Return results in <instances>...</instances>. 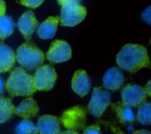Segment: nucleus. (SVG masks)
<instances>
[{
	"label": "nucleus",
	"instance_id": "c756f323",
	"mask_svg": "<svg viewBox=\"0 0 151 134\" xmlns=\"http://www.w3.org/2000/svg\"><path fill=\"white\" fill-rule=\"evenodd\" d=\"M58 3L61 6L63 4H64L67 0H57Z\"/></svg>",
	"mask_w": 151,
	"mask_h": 134
},
{
	"label": "nucleus",
	"instance_id": "c85d7f7f",
	"mask_svg": "<svg viewBox=\"0 0 151 134\" xmlns=\"http://www.w3.org/2000/svg\"><path fill=\"white\" fill-rule=\"evenodd\" d=\"M5 87V83L3 79L0 77V96L2 93Z\"/></svg>",
	"mask_w": 151,
	"mask_h": 134
},
{
	"label": "nucleus",
	"instance_id": "9b49d317",
	"mask_svg": "<svg viewBox=\"0 0 151 134\" xmlns=\"http://www.w3.org/2000/svg\"><path fill=\"white\" fill-rule=\"evenodd\" d=\"M71 87L73 91L81 97L88 93L91 83L85 70H78L74 73L71 80Z\"/></svg>",
	"mask_w": 151,
	"mask_h": 134
},
{
	"label": "nucleus",
	"instance_id": "aec40b11",
	"mask_svg": "<svg viewBox=\"0 0 151 134\" xmlns=\"http://www.w3.org/2000/svg\"><path fill=\"white\" fill-rule=\"evenodd\" d=\"M151 104L150 102H145L139 106L137 119L142 125L150 124Z\"/></svg>",
	"mask_w": 151,
	"mask_h": 134
},
{
	"label": "nucleus",
	"instance_id": "f3484780",
	"mask_svg": "<svg viewBox=\"0 0 151 134\" xmlns=\"http://www.w3.org/2000/svg\"><path fill=\"white\" fill-rule=\"evenodd\" d=\"M13 50L4 44H0V73L10 71L15 63Z\"/></svg>",
	"mask_w": 151,
	"mask_h": 134
},
{
	"label": "nucleus",
	"instance_id": "dca6fc26",
	"mask_svg": "<svg viewBox=\"0 0 151 134\" xmlns=\"http://www.w3.org/2000/svg\"><path fill=\"white\" fill-rule=\"evenodd\" d=\"M112 109L115 112L119 122L123 125L132 123L135 120V116L131 107L122 102H118L111 104Z\"/></svg>",
	"mask_w": 151,
	"mask_h": 134
},
{
	"label": "nucleus",
	"instance_id": "393cba45",
	"mask_svg": "<svg viewBox=\"0 0 151 134\" xmlns=\"http://www.w3.org/2000/svg\"><path fill=\"white\" fill-rule=\"evenodd\" d=\"M6 10L5 2L4 0H0V17L5 15Z\"/></svg>",
	"mask_w": 151,
	"mask_h": 134
},
{
	"label": "nucleus",
	"instance_id": "412c9836",
	"mask_svg": "<svg viewBox=\"0 0 151 134\" xmlns=\"http://www.w3.org/2000/svg\"><path fill=\"white\" fill-rule=\"evenodd\" d=\"M17 134H38L37 127L29 119H24L16 128Z\"/></svg>",
	"mask_w": 151,
	"mask_h": 134
},
{
	"label": "nucleus",
	"instance_id": "b1692460",
	"mask_svg": "<svg viewBox=\"0 0 151 134\" xmlns=\"http://www.w3.org/2000/svg\"><path fill=\"white\" fill-rule=\"evenodd\" d=\"M142 18L148 24H150V6H148L141 15Z\"/></svg>",
	"mask_w": 151,
	"mask_h": 134
},
{
	"label": "nucleus",
	"instance_id": "423d86ee",
	"mask_svg": "<svg viewBox=\"0 0 151 134\" xmlns=\"http://www.w3.org/2000/svg\"><path fill=\"white\" fill-rule=\"evenodd\" d=\"M111 102V94L109 91L101 87L93 89L91 99L87 109L96 117H100Z\"/></svg>",
	"mask_w": 151,
	"mask_h": 134
},
{
	"label": "nucleus",
	"instance_id": "f257e3e1",
	"mask_svg": "<svg viewBox=\"0 0 151 134\" xmlns=\"http://www.w3.org/2000/svg\"><path fill=\"white\" fill-rule=\"evenodd\" d=\"M116 63L121 69L130 73L144 67L150 68V66L146 48L135 44L124 45L116 56Z\"/></svg>",
	"mask_w": 151,
	"mask_h": 134
},
{
	"label": "nucleus",
	"instance_id": "f03ea898",
	"mask_svg": "<svg viewBox=\"0 0 151 134\" xmlns=\"http://www.w3.org/2000/svg\"><path fill=\"white\" fill-rule=\"evenodd\" d=\"M5 87L12 97L31 96L37 90L33 77L21 67L16 68L12 71Z\"/></svg>",
	"mask_w": 151,
	"mask_h": 134
},
{
	"label": "nucleus",
	"instance_id": "4468645a",
	"mask_svg": "<svg viewBox=\"0 0 151 134\" xmlns=\"http://www.w3.org/2000/svg\"><path fill=\"white\" fill-rule=\"evenodd\" d=\"M14 112L24 119H29L38 115L39 107L34 99L28 97L22 100L17 107H15Z\"/></svg>",
	"mask_w": 151,
	"mask_h": 134
},
{
	"label": "nucleus",
	"instance_id": "0eeeda50",
	"mask_svg": "<svg viewBox=\"0 0 151 134\" xmlns=\"http://www.w3.org/2000/svg\"><path fill=\"white\" fill-rule=\"evenodd\" d=\"M33 78L36 90L47 91L54 87L57 75L52 66L45 64L37 67Z\"/></svg>",
	"mask_w": 151,
	"mask_h": 134
},
{
	"label": "nucleus",
	"instance_id": "cd10ccee",
	"mask_svg": "<svg viewBox=\"0 0 151 134\" xmlns=\"http://www.w3.org/2000/svg\"><path fill=\"white\" fill-rule=\"evenodd\" d=\"M150 81H149V82L147 83V84L146 85L145 89L146 90V91L147 92L148 96H150Z\"/></svg>",
	"mask_w": 151,
	"mask_h": 134
},
{
	"label": "nucleus",
	"instance_id": "9d476101",
	"mask_svg": "<svg viewBox=\"0 0 151 134\" xmlns=\"http://www.w3.org/2000/svg\"><path fill=\"white\" fill-rule=\"evenodd\" d=\"M38 24L34 14L31 11H27L19 17L17 27L25 39L29 41Z\"/></svg>",
	"mask_w": 151,
	"mask_h": 134
},
{
	"label": "nucleus",
	"instance_id": "2eb2a0df",
	"mask_svg": "<svg viewBox=\"0 0 151 134\" xmlns=\"http://www.w3.org/2000/svg\"><path fill=\"white\" fill-rule=\"evenodd\" d=\"M60 17H49L41 23L37 30V34L42 39L52 38L55 34Z\"/></svg>",
	"mask_w": 151,
	"mask_h": 134
},
{
	"label": "nucleus",
	"instance_id": "a878e982",
	"mask_svg": "<svg viewBox=\"0 0 151 134\" xmlns=\"http://www.w3.org/2000/svg\"><path fill=\"white\" fill-rule=\"evenodd\" d=\"M133 134H151V133H150V132L148 130L142 129V130L135 131L134 132H133Z\"/></svg>",
	"mask_w": 151,
	"mask_h": 134
},
{
	"label": "nucleus",
	"instance_id": "1a4fd4ad",
	"mask_svg": "<svg viewBox=\"0 0 151 134\" xmlns=\"http://www.w3.org/2000/svg\"><path fill=\"white\" fill-rule=\"evenodd\" d=\"M46 57L48 61L52 63L66 61L71 57V47L65 41L54 40L51 44Z\"/></svg>",
	"mask_w": 151,
	"mask_h": 134
},
{
	"label": "nucleus",
	"instance_id": "5701e85b",
	"mask_svg": "<svg viewBox=\"0 0 151 134\" xmlns=\"http://www.w3.org/2000/svg\"><path fill=\"white\" fill-rule=\"evenodd\" d=\"M83 134H101L100 128L98 125H91L84 129Z\"/></svg>",
	"mask_w": 151,
	"mask_h": 134
},
{
	"label": "nucleus",
	"instance_id": "20e7f679",
	"mask_svg": "<svg viewBox=\"0 0 151 134\" xmlns=\"http://www.w3.org/2000/svg\"><path fill=\"white\" fill-rule=\"evenodd\" d=\"M86 14V8L81 4V0H67L61 5V25L74 27L83 21Z\"/></svg>",
	"mask_w": 151,
	"mask_h": 134
},
{
	"label": "nucleus",
	"instance_id": "ddd939ff",
	"mask_svg": "<svg viewBox=\"0 0 151 134\" xmlns=\"http://www.w3.org/2000/svg\"><path fill=\"white\" fill-rule=\"evenodd\" d=\"M124 81V77L122 71L116 67L109 68L103 78L104 87L112 91L119 89L123 85Z\"/></svg>",
	"mask_w": 151,
	"mask_h": 134
},
{
	"label": "nucleus",
	"instance_id": "39448f33",
	"mask_svg": "<svg viewBox=\"0 0 151 134\" xmlns=\"http://www.w3.org/2000/svg\"><path fill=\"white\" fill-rule=\"evenodd\" d=\"M87 109L83 106H75L64 110L60 121L68 130H84L86 126Z\"/></svg>",
	"mask_w": 151,
	"mask_h": 134
},
{
	"label": "nucleus",
	"instance_id": "6ab92c4d",
	"mask_svg": "<svg viewBox=\"0 0 151 134\" xmlns=\"http://www.w3.org/2000/svg\"><path fill=\"white\" fill-rule=\"evenodd\" d=\"M15 24L12 18L7 15L0 17V40H3L12 34Z\"/></svg>",
	"mask_w": 151,
	"mask_h": 134
},
{
	"label": "nucleus",
	"instance_id": "a211bd4d",
	"mask_svg": "<svg viewBox=\"0 0 151 134\" xmlns=\"http://www.w3.org/2000/svg\"><path fill=\"white\" fill-rule=\"evenodd\" d=\"M15 107L9 98L0 96V123L9 120L15 113Z\"/></svg>",
	"mask_w": 151,
	"mask_h": 134
},
{
	"label": "nucleus",
	"instance_id": "6e6552de",
	"mask_svg": "<svg viewBox=\"0 0 151 134\" xmlns=\"http://www.w3.org/2000/svg\"><path fill=\"white\" fill-rule=\"evenodd\" d=\"M148 94L144 87L129 84L124 86L121 91L122 102L133 107H137L146 102Z\"/></svg>",
	"mask_w": 151,
	"mask_h": 134
},
{
	"label": "nucleus",
	"instance_id": "bb28decb",
	"mask_svg": "<svg viewBox=\"0 0 151 134\" xmlns=\"http://www.w3.org/2000/svg\"><path fill=\"white\" fill-rule=\"evenodd\" d=\"M58 134H80L77 131L73 130H67L65 131H63L60 132Z\"/></svg>",
	"mask_w": 151,
	"mask_h": 134
},
{
	"label": "nucleus",
	"instance_id": "7ed1b4c3",
	"mask_svg": "<svg viewBox=\"0 0 151 134\" xmlns=\"http://www.w3.org/2000/svg\"><path fill=\"white\" fill-rule=\"evenodd\" d=\"M15 57L18 63L28 70L38 67L45 59L43 52L31 42H26L21 45L17 50Z\"/></svg>",
	"mask_w": 151,
	"mask_h": 134
},
{
	"label": "nucleus",
	"instance_id": "f8f14e48",
	"mask_svg": "<svg viewBox=\"0 0 151 134\" xmlns=\"http://www.w3.org/2000/svg\"><path fill=\"white\" fill-rule=\"evenodd\" d=\"M60 119L50 115L39 117L37 129L40 134H58L60 132Z\"/></svg>",
	"mask_w": 151,
	"mask_h": 134
},
{
	"label": "nucleus",
	"instance_id": "4be33fe9",
	"mask_svg": "<svg viewBox=\"0 0 151 134\" xmlns=\"http://www.w3.org/2000/svg\"><path fill=\"white\" fill-rule=\"evenodd\" d=\"M45 0H20V3L24 6L30 8H35L41 5Z\"/></svg>",
	"mask_w": 151,
	"mask_h": 134
}]
</instances>
